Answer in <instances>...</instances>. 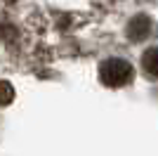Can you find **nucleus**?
I'll use <instances>...</instances> for the list:
<instances>
[{
  "label": "nucleus",
  "mask_w": 158,
  "mask_h": 156,
  "mask_svg": "<svg viewBox=\"0 0 158 156\" xmlns=\"http://www.w3.org/2000/svg\"><path fill=\"white\" fill-rule=\"evenodd\" d=\"M153 31V21L146 17V14H137V17H132L130 24H127L125 33H127V38L135 40V43H139V40H146L149 36H151Z\"/></svg>",
  "instance_id": "obj_2"
},
{
  "label": "nucleus",
  "mask_w": 158,
  "mask_h": 156,
  "mask_svg": "<svg viewBox=\"0 0 158 156\" xmlns=\"http://www.w3.org/2000/svg\"><path fill=\"white\" fill-rule=\"evenodd\" d=\"M14 99V88L7 80H0V104H10Z\"/></svg>",
  "instance_id": "obj_4"
},
{
  "label": "nucleus",
  "mask_w": 158,
  "mask_h": 156,
  "mask_svg": "<svg viewBox=\"0 0 158 156\" xmlns=\"http://www.w3.org/2000/svg\"><path fill=\"white\" fill-rule=\"evenodd\" d=\"M132 66L127 64L125 59H106L99 66V80L106 85V88H123L132 80Z\"/></svg>",
  "instance_id": "obj_1"
},
{
  "label": "nucleus",
  "mask_w": 158,
  "mask_h": 156,
  "mask_svg": "<svg viewBox=\"0 0 158 156\" xmlns=\"http://www.w3.org/2000/svg\"><path fill=\"white\" fill-rule=\"evenodd\" d=\"M5 2H17V0H5Z\"/></svg>",
  "instance_id": "obj_5"
},
{
  "label": "nucleus",
  "mask_w": 158,
  "mask_h": 156,
  "mask_svg": "<svg viewBox=\"0 0 158 156\" xmlns=\"http://www.w3.org/2000/svg\"><path fill=\"white\" fill-rule=\"evenodd\" d=\"M142 69L146 71V76L158 78V47H151V50L144 52V57H142Z\"/></svg>",
  "instance_id": "obj_3"
}]
</instances>
